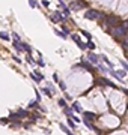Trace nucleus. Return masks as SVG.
<instances>
[{
	"label": "nucleus",
	"mask_w": 128,
	"mask_h": 135,
	"mask_svg": "<svg viewBox=\"0 0 128 135\" xmlns=\"http://www.w3.org/2000/svg\"><path fill=\"white\" fill-rule=\"evenodd\" d=\"M104 21L108 24V26H113V27H118L119 24V18L116 15H104Z\"/></svg>",
	"instance_id": "obj_3"
},
{
	"label": "nucleus",
	"mask_w": 128,
	"mask_h": 135,
	"mask_svg": "<svg viewBox=\"0 0 128 135\" xmlns=\"http://www.w3.org/2000/svg\"><path fill=\"white\" fill-rule=\"evenodd\" d=\"M41 92L44 93V95H47L48 98H51V96H53V92H51V90H50V87H44V89L41 90Z\"/></svg>",
	"instance_id": "obj_10"
},
{
	"label": "nucleus",
	"mask_w": 128,
	"mask_h": 135,
	"mask_svg": "<svg viewBox=\"0 0 128 135\" xmlns=\"http://www.w3.org/2000/svg\"><path fill=\"white\" fill-rule=\"evenodd\" d=\"M59 86H60L62 90H66V86H65V83H62V81H59Z\"/></svg>",
	"instance_id": "obj_27"
},
{
	"label": "nucleus",
	"mask_w": 128,
	"mask_h": 135,
	"mask_svg": "<svg viewBox=\"0 0 128 135\" xmlns=\"http://www.w3.org/2000/svg\"><path fill=\"white\" fill-rule=\"evenodd\" d=\"M18 114H20L21 117H27V116H29V113H27V111H23V110H20V111H18Z\"/></svg>",
	"instance_id": "obj_20"
},
{
	"label": "nucleus",
	"mask_w": 128,
	"mask_h": 135,
	"mask_svg": "<svg viewBox=\"0 0 128 135\" xmlns=\"http://www.w3.org/2000/svg\"><path fill=\"white\" fill-rule=\"evenodd\" d=\"M30 77L33 78V81H35V83H39V81H41V80H39V78H38V77H36L35 74H33V72H32V74H30Z\"/></svg>",
	"instance_id": "obj_21"
},
{
	"label": "nucleus",
	"mask_w": 128,
	"mask_h": 135,
	"mask_svg": "<svg viewBox=\"0 0 128 135\" xmlns=\"http://www.w3.org/2000/svg\"><path fill=\"white\" fill-rule=\"evenodd\" d=\"M88 59H89L90 63H93V65H98V62H99V57L97 56V54H93V53H89Z\"/></svg>",
	"instance_id": "obj_6"
},
{
	"label": "nucleus",
	"mask_w": 128,
	"mask_h": 135,
	"mask_svg": "<svg viewBox=\"0 0 128 135\" xmlns=\"http://www.w3.org/2000/svg\"><path fill=\"white\" fill-rule=\"evenodd\" d=\"M81 66H83V68H86L89 72H93V66L90 65V63H88V62H81Z\"/></svg>",
	"instance_id": "obj_9"
},
{
	"label": "nucleus",
	"mask_w": 128,
	"mask_h": 135,
	"mask_svg": "<svg viewBox=\"0 0 128 135\" xmlns=\"http://www.w3.org/2000/svg\"><path fill=\"white\" fill-rule=\"evenodd\" d=\"M71 38H72V41H74L77 45H79V48H80V50H84V48L88 47L86 44H83V42H81V39L79 38V35H71Z\"/></svg>",
	"instance_id": "obj_4"
},
{
	"label": "nucleus",
	"mask_w": 128,
	"mask_h": 135,
	"mask_svg": "<svg viewBox=\"0 0 128 135\" xmlns=\"http://www.w3.org/2000/svg\"><path fill=\"white\" fill-rule=\"evenodd\" d=\"M0 39H3V41H9V35L5 33V32H0Z\"/></svg>",
	"instance_id": "obj_13"
},
{
	"label": "nucleus",
	"mask_w": 128,
	"mask_h": 135,
	"mask_svg": "<svg viewBox=\"0 0 128 135\" xmlns=\"http://www.w3.org/2000/svg\"><path fill=\"white\" fill-rule=\"evenodd\" d=\"M118 75L121 77V78H122V77H125V75H127V71H118Z\"/></svg>",
	"instance_id": "obj_22"
},
{
	"label": "nucleus",
	"mask_w": 128,
	"mask_h": 135,
	"mask_svg": "<svg viewBox=\"0 0 128 135\" xmlns=\"http://www.w3.org/2000/svg\"><path fill=\"white\" fill-rule=\"evenodd\" d=\"M60 129H62V131H63V132H65L66 135H74V134H72V132H71L69 129H68V128H66V126H65V125H60Z\"/></svg>",
	"instance_id": "obj_11"
},
{
	"label": "nucleus",
	"mask_w": 128,
	"mask_h": 135,
	"mask_svg": "<svg viewBox=\"0 0 128 135\" xmlns=\"http://www.w3.org/2000/svg\"><path fill=\"white\" fill-rule=\"evenodd\" d=\"M72 108H74V111H77V113H80V111H81V107H80V104H79V102H74V104H72Z\"/></svg>",
	"instance_id": "obj_12"
},
{
	"label": "nucleus",
	"mask_w": 128,
	"mask_h": 135,
	"mask_svg": "<svg viewBox=\"0 0 128 135\" xmlns=\"http://www.w3.org/2000/svg\"><path fill=\"white\" fill-rule=\"evenodd\" d=\"M29 5H30L32 8H35V6H36V0H29Z\"/></svg>",
	"instance_id": "obj_25"
},
{
	"label": "nucleus",
	"mask_w": 128,
	"mask_h": 135,
	"mask_svg": "<svg viewBox=\"0 0 128 135\" xmlns=\"http://www.w3.org/2000/svg\"><path fill=\"white\" fill-rule=\"evenodd\" d=\"M121 65H122V66H124V69H125V71L128 72V65H127V62H124V60H121Z\"/></svg>",
	"instance_id": "obj_23"
},
{
	"label": "nucleus",
	"mask_w": 128,
	"mask_h": 135,
	"mask_svg": "<svg viewBox=\"0 0 128 135\" xmlns=\"http://www.w3.org/2000/svg\"><path fill=\"white\" fill-rule=\"evenodd\" d=\"M20 45H21V50H23V51H26V53H29V54L32 53V48L29 47L27 44H24V42H20Z\"/></svg>",
	"instance_id": "obj_8"
},
{
	"label": "nucleus",
	"mask_w": 128,
	"mask_h": 135,
	"mask_svg": "<svg viewBox=\"0 0 128 135\" xmlns=\"http://www.w3.org/2000/svg\"><path fill=\"white\" fill-rule=\"evenodd\" d=\"M106 14H102L99 11H86L84 12V17L88 18V20H98V18H104Z\"/></svg>",
	"instance_id": "obj_2"
},
{
	"label": "nucleus",
	"mask_w": 128,
	"mask_h": 135,
	"mask_svg": "<svg viewBox=\"0 0 128 135\" xmlns=\"http://www.w3.org/2000/svg\"><path fill=\"white\" fill-rule=\"evenodd\" d=\"M113 35L116 36V38H121V36H127L128 35V23L127 21H124V23H121L116 29L113 30Z\"/></svg>",
	"instance_id": "obj_1"
},
{
	"label": "nucleus",
	"mask_w": 128,
	"mask_h": 135,
	"mask_svg": "<svg viewBox=\"0 0 128 135\" xmlns=\"http://www.w3.org/2000/svg\"><path fill=\"white\" fill-rule=\"evenodd\" d=\"M38 65L39 66H45V63H44V60H38Z\"/></svg>",
	"instance_id": "obj_30"
},
{
	"label": "nucleus",
	"mask_w": 128,
	"mask_h": 135,
	"mask_svg": "<svg viewBox=\"0 0 128 135\" xmlns=\"http://www.w3.org/2000/svg\"><path fill=\"white\" fill-rule=\"evenodd\" d=\"M81 35H83V36H86V38L90 41V33H89V32H86V30H81Z\"/></svg>",
	"instance_id": "obj_19"
},
{
	"label": "nucleus",
	"mask_w": 128,
	"mask_h": 135,
	"mask_svg": "<svg viewBox=\"0 0 128 135\" xmlns=\"http://www.w3.org/2000/svg\"><path fill=\"white\" fill-rule=\"evenodd\" d=\"M88 47H89L90 50H95V44H93L92 41H89V44H88Z\"/></svg>",
	"instance_id": "obj_24"
},
{
	"label": "nucleus",
	"mask_w": 128,
	"mask_h": 135,
	"mask_svg": "<svg viewBox=\"0 0 128 135\" xmlns=\"http://www.w3.org/2000/svg\"><path fill=\"white\" fill-rule=\"evenodd\" d=\"M56 35H59V36H60V38H63V39H66V35H65L63 32H60V30H57V29H56Z\"/></svg>",
	"instance_id": "obj_17"
},
{
	"label": "nucleus",
	"mask_w": 128,
	"mask_h": 135,
	"mask_svg": "<svg viewBox=\"0 0 128 135\" xmlns=\"http://www.w3.org/2000/svg\"><path fill=\"white\" fill-rule=\"evenodd\" d=\"M29 108H39V107H38V101H32V102L29 104Z\"/></svg>",
	"instance_id": "obj_15"
},
{
	"label": "nucleus",
	"mask_w": 128,
	"mask_h": 135,
	"mask_svg": "<svg viewBox=\"0 0 128 135\" xmlns=\"http://www.w3.org/2000/svg\"><path fill=\"white\" fill-rule=\"evenodd\" d=\"M99 59H102V60H104V62H106V65H107V66H110V68H113V65H112V62H110V60H108V59H107L106 56H101Z\"/></svg>",
	"instance_id": "obj_14"
},
{
	"label": "nucleus",
	"mask_w": 128,
	"mask_h": 135,
	"mask_svg": "<svg viewBox=\"0 0 128 135\" xmlns=\"http://www.w3.org/2000/svg\"><path fill=\"white\" fill-rule=\"evenodd\" d=\"M14 35V38H15V41L17 42H20V35H17V33H12Z\"/></svg>",
	"instance_id": "obj_29"
},
{
	"label": "nucleus",
	"mask_w": 128,
	"mask_h": 135,
	"mask_svg": "<svg viewBox=\"0 0 128 135\" xmlns=\"http://www.w3.org/2000/svg\"><path fill=\"white\" fill-rule=\"evenodd\" d=\"M33 74H35V75H36V77H38L39 80H42V78H44V75H42L39 71H33Z\"/></svg>",
	"instance_id": "obj_18"
},
{
	"label": "nucleus",
	"mask_w": 128,
	"mask_h": 135,
	"mask_svg": "<svg viewBox=\"0 0 128 135\" xmlns=\"http://www.w3.org/2000/svg\"><path fill=\"white\" fill-rule=\"evenodd\" d=\"M63 111H65V114H66L68 117H72V110H71V108H65Z\"/></svg>",
	"instance_id": "obj_16"
},
{
	"label": "nucleus",
	"mask_w": 128,
	"mask_h": 135,
	"mask_svg": "<svg viewBox=\"0 0 128 135\" xmlns=\"http://www.w3.org/2000/svg\"><path fill=\"white\" fill-rule=\"evenodd\" d=\"M12 59H14V60H15V62H17V63H21V60H20V59H18V57H17V56H14V57H12Z\"/></svg>",
	"instance_id": "obj_31"
},
{
	"label": "nucleus",
	"mask_w": 128,
	"mask_h": 135,
	"mask_svg": "<svg viewBox=\"0 0 128 135\" xmlns=\"http://www.w3.org/2000/svg\"><path fill=\"white\" fill-rule=\"evenodd\" d=\"M83 116H84V119H86V120H95L97 119L95 113H90V111H84Z\"/></svg>",
	"instance_id": "obj_7"
},
{
	"label": "nucleus",
	"mask_w": 128,
	"mask_h": 135,
	"mask_svg": "<svg viewBox=\"0 0 128 135\" xmlns=\"http://www.w3.org/2000/svg\"><path fill=\"white\" fill-rule=\"evenodd\" d=\"M65 18H66L65 15H62V14H60V12H59V11H56V12H54V15H53V17H51V20H53L54 23H57V21H63V20H65Z\"/></svg>",
	"instance_id": "obj_5"
},
{
	"label": "nucleus",
	"mask_w": 128,
	"mask_h": 135,
	"mask_svg": "<svg viewBox=\"0 0 128 135\" xmlns=\"http://www.w3.org/2000/svg\"><path fill=\"white\" fill-rule=\"evenodd\" d=\"M59 105H60V107H65V105H66L65 99H59Z\"/></svg>",
	"instance_id": "obj_26"
},
{
	"label": "nucleus",
	"mask_w": 128,
	"mask_h": 135,
	"mask_svg": "<svg viewBox=\"0 0 128 135\" xmlns=\"http://www.w3.org/2000/svg\"><path fill=\"white\" fill-rule=\"evenodd\" d=\"M68 125H69L71 128H75V123H74L72 120H69V119H68Z\"/></svg>",
	"instance_id": "obj_28"
},
{
	"label": "nucleus",
	"mask_w": 128,
	"mask_h": 135,
	"mask_svg": "<svg viewBox=\"0 0 128 135\" xmlns=\"http://www.w3.org/2000/svg\"><path fill=\"white\" fill-rule=\"evenodd\" d=\"M53 78H54V81H56V83H59V78H57V74H54V75H53Z\"/></svg>",
	"instance_id": "obj_32"
}]
</instances>
